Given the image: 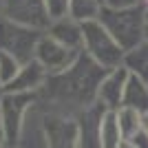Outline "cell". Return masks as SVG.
I'll use <instances>...</instances> for the list:
<instances>
[{"instance_id":"d6986e66","label":"cell","mask_w":148,"mask_h":148,"mask_svg":"<svg viewBox=\"0 0 148 148\" xmlns=\"http://www.w3.org/2000/svg\"><path fill=\"white\" fill-rule=\"evenodd\" d=\"M20 71V62L16 60L9 53H2L0 51V80H2V86L9 84V82L16 77V73Z\"/></svg>"},{"instance_id":"52a82bcc","label":"cell","mask_w":148,"mask_h":148,"mask_svg":"<svg viewBox=\"0 0 148 148\" xmlns=\"http://www.w3.org/2000/svg\"><path fill=\"white\" fill-rule=\"evenodd\" d=\"M77 56H80V51H73L69 47H64V44H60L49 33H42L36 44V60L49 71V75L69 69Z\"/></svg>"},{"instance_id":"484cf974","label":"cell","mask_w":148,"mask_h":148,"mask_svg":"<svg viewBox=\"0 0 148 148\" xmlns=\"http://www.w3.org/2000/svg\"><path fill=\"white\" fill-rule=\"evenodd\" d=\"M142 7L146 9V20H148V0H142Z\"/></svg>"},{"instance_id":"d4e9b609","label":"cell","mask_w":148,"mask_h":148,"mask_svg":"<svg viewBox=\"0 0 148 148\" xmlns=\"http://www.w3.org/2000/svg\"><path fill=\"white\" fill-rule=\"evenodd\" d=\"M0 144H5V126H2V119H0Z\"/></svg>"},{"instance_id":"4fadbf2b","label":"cell","mask_w":148,"mask_h":148,"mask_svg":"<svg viewBox=\"0 0 148 148\" xmlns=\"http://www.w3.org/2000/svg\"><path fill=\"white\" fill-rule=\"evenodd\" d=\"M44 33H49L53 40H58L60 44H64V47H69L73 51L84 49V29H82V22H77L71 16H62V18L51 20V25L47 27Z\"/></svg>"},{"instance_id":"5b68a950","label":"cell","mask_w":148,"mask_h":148,"mask_svg":"<svg viewBox=\"0 0 148 148\" xmlns=\"http://www.w3.org/2000/svg\"><path fill=\"white\" fill-rule=\"evenodd\" d=\"M38 102V93H2L0 97V119L5 126V144L16 148L20 126L31 104Z\"/></svg>"},{"instance_id":"ba28073f","label":"cell","mask_w":148,"mask_h":148,"mask_svg":"<svg viewBox=\"0 0 148 148\" xmlns=\"http://www.w3.org/2000/svg\"><path fill=\"white\" fill-rule=\"evenodd\" d=\"M16 148H49V137H47V122H44V106L38 99L27 111L22 126H20Z\"/></svg>"},{"instance_id":"e0dca14e","label":"cell","mask_w":148,"mask_h":148,"mask_svg":"<svg viewBox=\"0 0 148 148\" xmlns=\"http://www.w3.org/2000/svg\"><path fill=\"white\" fill-rule=\"evenodd\" d=\"M124 142L122 128L117 122V113L106 111L102 117V148H117Z\"/></svg>"},{"instance_id":"2e32d148","label":"cell","mask_w":148,"mask_h":148,"mask_svg":"<svg viewBox=\"0 0 148 148\" xmlns=\"http://www.w3.org/2000/svg\"><path fill=\"white\" fill-rule=\"evenodd\" d=\"M115 113H117V122L124 139H135L142 133V113L130 108V106H119Z\"/></svg>"},{"instance_id":"5bb4252c","label":"cell","mask_w":148,"mask_h":148,"mask_svg":"<svg viewBox=\"0 0 148 148\" xmlns=\"http://www.w3.org/2000/svg\"><path fill=\"white\" fill-rule=\"evenodd\" d=\"M122 106H130L139 113H146L148 111V82L128 73V80H126V86H124Z\"/></svg>"},{"instance_id":"30bf717a","label":"cell","mask_w":148,"mask_h":148,"mask_svg":"<svg viewBox=\"0 0 148 148\" xmlns=\"http://www.w3.org/2000/svg\"><path fill=\"white\" fill-rule=\"evenodd\" d=\"M106 108L99 102L86 106L75 115L77 119V148H102V117Z\"/></svg>"},{"instance_id":"603a6c76","label":"cell","mask_w":148,"mask_h":148,"mask_svg":"<svg viewBox=\"0 0 148 148\" xmlns=\"http://www.w3.org/2000/svg\"><path fill=\"white\" fill-rule=\"evenodd\" d=\"M117 148H139V144H137L135 139H124V142L119 144Z\"/></svg>"},{"instance_id":"9c48e42d","label":"cell","mask_w":148,"mask_h":148,"mask_svg":"<svg viewBox=\"0 0 148 148\" xmlns=\"http://www.w3.org/2000/svg\"><path fill=\"white\" fill-rule=\"evenodd\" d=\"M44 122L49 148H77V119L73 115L44 108Z\"/></svg>"},{"instance_id":"8fae6325","label":"cell","mask_w":148,"mask_h":148,"mask_svg":"<svg viewBox=\"0 0 148 148\" xmlns=\"http://www.w3.org/2000/svg\"><path fill=\"white\" fill-rule=\"evenodd\" d=\"M47 77H49V71L33 58L31 62L20 64V71L9 84L2 86V93H38L44 86Z\"/></svg>"},{"instance_id":"83f0119b","label":"cell","mask_w":148,"mask_h":148,"mask_svg":"<svg viewBox=\"0 0 148 148\" xmlns=\"http://www.w3.org/2000/svg\"><path fill=\"white\" fill-rule=\"evenodd\" d=\"M2 148H13V146H7V144H5V146H2Z\"/></svg>"},{"instance_id":"4dcf8cb0","label":"cell","mask_w":148,"mask_h":148,"mask_svg":"<svg viewBox=\"0 0 148 148\" xmlns=\"http://www.w3.org/2000/svg\"><path fill=\"white\" fill-rule=\"evenodd\" d=\"M2 146H5V144H0V148H2Z\"/></svg>"},{"instance_id":"7c38bea8","label":"cell","mask_w":148,"mask_h":148,"mask_svg":"<svg viewBox=\"0 0 148 148\" xmlns=\"http://www.w3.org/2000/svg\"><path fill=\"white\" fill-rule=\"evenodd\" d=\"M126 80H128V71L124 66L111 69V71H106V75L102 77L99 88H97V102L104 106L106 111H117L119 106H122Z\"/></svg>"},{"instance_id":"7a4b0ae2","label":"cell","mask_w":148,"mask_h":148,"mask_svg":"<svg viewBox=\"0 0 148 148\" xmlns=\"http://www.w3.org/2000/svg\"><path fill=\"white\" fill-rule=\"evenodd\" d=\"M99 22L104 25V29L111 33L117 44L124 51L137 47L139 42L146 40V9L142 5L135 7H124V9H111V7H102L99 11Z\"/></svg>"},{"instance_id":"9a60e30c","label":"cell","mask_w":148,"mask_h":148,"mask_svg":"<svg viewBox=\"0 0 148 148\" xmlns=\"http://www.w3.org/2000/svg\"><path fill=\"white\" fill-rule=\"evenodd\" d=\"M122 66L130 75H137L144 82H148V40L139 42L137 47H133V49H128L124 53Z\"/></svg>"},{"instance_id":"8992f818","label":"cell","mask_w":148,"mask_h":148,"mask_svg":"<svg viewBox=\"0 0 148 148\" xmlns=\"http://www.w3.org/2000/svg\"><path fill=\"white\" fill-rule=\"evenodd\" d=\"M2 16L38 31H47L51 25L44 0H2Z\"/></svg>"},{"instance_id":"277c9868","label":"cell","mask_w":148,"mask_h":148,"mask_svg":"<svg viewBox=\"0 0 148 148\" xmlns=\"http://www.w3.org/2000/svg\"><path fill=\"white\" fill-rule=\"evenodd\" d=\"M44 31L31 29L20 22H13L0 13V51L13 56L20 64L36 58V44Z\"/></svg>"},{"instance_id":"cb8c5ba5","label":"cell","mask_w":148,"mask_h":148,"mask_svg":"<svg viewBox=\"0 0 148 148\" xmlns=\"http://www.w3.org/2000/svg\"><path fill=\"white\" fill-rule=\"evenodd\" d=\"M142 133H144V135H148V111L142 113Z\"/></svg>"},{"instance_id":"ffe728a7","label":"cell","mask_w":148,"mask_h":148,"mask_svg":"<svg viewBox=\"0 0 148 148\" xmlns=\"http://www.w3.org/2000/svg\"><path fill=\"white\" fill-rule=\"evenodd\" d=\"M69 2L71 0H44L49 18L56 20V18H62V16H69Z\"/></svg>"},{"instance_id":"1f68e13d","label":"cell","mask_w":148,"mask_h":148,"mask_svg":"<svg viewBox=\"0 0 148 148\" xmlns=\"http://www.w3.org/2000/svg\"><path fill=\"white\" fill-rule=\"evenodd\" d=\"M0 97H2V91H0Z\"/></svg>"},{"instance_id":"6da1fadb","label":"cell","mask_w":148,"mask_h":148,"mask_svg":"<svg viewBox=\"0 0 148 148\" xmlns=\"http://www.w3.org/2000/svg\"><path fill=\"white\" fill-rule=\"evenodd\" d=\"M104 75L106 69L99 66L88 53L80 51L69 69L47 77L44 86L38 91V99L47 111L75 117L80 111L97 102V88Z\"/></svg>"},{"instance_id":"4316f807","label":"cell","mask_w":148,"mask_h":148,"mask_svg":"<svg viewBox=\"0 0 148 148\" xmlns=\"http://www.w3.org/2000/svg\"><path fill=\"white\" fill-rule=\"evenodd\" d=\"M0 13H2V0H0Z\"/></svg>"},{"instance_id":"ac0fdd59","label":"cell","mask_w":148,"mask_h":148,"mask_svg":"<svg viewBox=\"0 0 148 148\" xmlns=\"http://www.w3.org/2000/svg\"><path fill=\"white\" fill-rule=\"evenodd\" d=\"M102 0H71L69 2V16L77 22H91L99 18L102 11Z\"/></svg>"},{"instance_id":"7402d4cb","label":"cell","mask_w":148,"mask_h":148,"mask_svg":"<svg viewBox=\"0 0 148 148\" xmlns=\"http://www.w3.org/2000/svg\"><path fill=\"white\" fill-rule=\"evenodd\" d=\"M135 142L139 144V148H148V135H144V133H139V135L135 137Z\"/></svg>"},{"instance_id":"44dd1931","label":"cell","mask_w":148,"mask_h":148,"mask_svg":"<svg viewBox=\"0 0 148 148\" xmlns=\"http://www.w3.org/2000/svg\"><path fill=\"white\" fill-rule=\"evenodd\" d=\"M104 7H111V9H124V7H135L142 5V0H102Z\"/></svg>"},{"instance_id":"f546056e","label":"cell","mask_w":148,"mask_h":148,"mask_svg":"<svg viewBox=\"0 0 148 148\" xmlns=\"http://www.w3.org/2000/svg\"><path fill=\"white\" fill-rule=\"evenodd\" d=\"M146 40H148V29H146Z\"/></svg>"},{"instance_id":"3957f363","label":"cell","mask_w":148,"mask_h":148,"mask_svg":"<svg viewBox=\"0 0 148 148\" xmlns=\"http://www.w3.org/2000/svg\"><path fill=\"white\" fill-rule=\"evenodd\" d=\"M84 29V53L93 58L99 66H104L106 71L122 66L124 53L126 51L117 44V40L104 29V25L99 20H91V22H82Z\"/></svg>"},{"instance_id":"f1b7e54d","label":"cell","mask_w":148,"mask_h":148,"mask_svg":"<svg viewBox=\"0 0 148 148\" xmlns=\"http://www.w3.org/2000/svg\"><path fill=\"white\" fill-rule=\"evenodd\" d=\"M0 91H2V80H0Z\"/></svg>"}]
</instances>
